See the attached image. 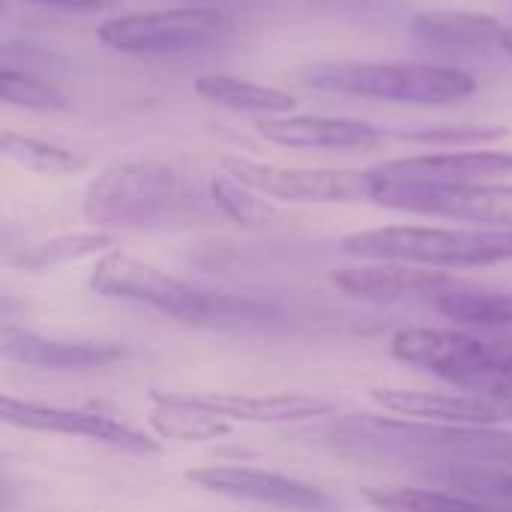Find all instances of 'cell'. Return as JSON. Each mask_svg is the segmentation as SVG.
Returning a JSON list of instances; mask_svg holds the SVG:
<instances>
[{"mask_svg": "<svg viewBox=\"0 0 512 512\" xmlns=\"http://www.w3.org/2000/svg\"><path fill=\"white\" fill-rule=\"evenodd\" d=\"M330 447L351 459L399 465H489L512 462V432L489 426H444L411 417H345L327 429Z\"/></svg>", "mask_w": 512, "mask_h": 512, "instance_id": "obj_1", "label": "cell"}, {"mask_svg": "<svg viewBox=\"0 0 512 512\" xmlns=\"http://www.w3.org/2000/svg\"><path fill=\"white\" fill-rule=\"evenodd\" d=\"M195 192L186 177L159 162H117L99 171L81 201V213L99 231L168 228L186 222Z\"/></svg>", "mask_w": 512, "mask_h": 512, "instance_id": "obj_2", "label": "cell"}, {"mask_svg": "<svg viewBox=\"0 0 512 512\" xmlns=\"http://www.w3.org/2000/svg\"><path fill=\"white\" fill-rule=\"evenodd\" d=\"M342 252L357 261H393L426 270L495 267L512 261V231L384 225L348 234Z\"/></svg>", "mask_w": 512, "mask_h": 512, "instance_id": "obj_3", "label": "cell"}, {"mask_svg": "<svg viewBox=\"0 0 512 512\" xmlns=\"http://www.w3.org/2000/svg\"><path fill=\"white\" fill-rule=\"evenodd\" d=\"M303 81L327 93L396 105H456L477 93V78L447 63H318L303 75Z\"/></svg>", "mask_w": 512, "mask_h": 512, "instance_id": "obj_4", "label": "cell"}, {"mask_svg": "<svg viewBox=\"0 0 512 512\" xmlns=\"http://www.w3.org/2000/svg\"><path fill=\"white\" fill-rule=\"evenodd\" d=\"M90 288L111 300L138 303L147 309H156L162 315H171L186 324H204L213 318L231 315L237 306L228 297L204 294L183 279L159 270L150 261H141L126 252H105L96 258L90 270Z\"/></svg>", "mask_w": 512, "mask_h": 512, "instance_id": "obj_5", "label": "cell"}, {"mask_svg": "<svg viewBox=\"0 0 512 512\" xmlns=\"http://www.w3.org/2000/svg\"><path fill=\"white\" fill-rule=\"evenodd\" d=\"M96 36L102 45L123 54H180L228 39L231 18L210 6L153 9L111 18L96 30Z\"/></svg>", "mask_w": 512, "mask_h": 512, "instance_id": "obj_6", "label": "cell"}, {"mask_svg": "<svg viewBox=\"0 0 512 512\" xmlns=\"http://www.w3.org/2000/svg\"><path fill=\"white\" fill-rule=\"evenodd\" d=\"M222 171L258 189L270 201L288 204H357L375 201L378 177L375 171L351 168H282L255 162L246 156H222Z\"/></svg>", "mask_w": 512, "mask_h": 512, "instance_id": "obj_7", "label": "cell"}, {"mask_svg": "<svg viewBox=\"0 0 512 512\" xmlns=\"http://www.w3.org/2000/svg\"><path fill=\"white\" fill-rule=\"evenodd\" d=\"M375 204L420 216L474 222L477 228L512 231V183L474 186H387L378 183Z\"/></svg>", "mask_w": 512, "mask_h": 512, "instance_id": "obj_8", "label": "cell"}, {"mask_svg": "<svg viewBox=\"0 0 512 512\" xmlns=\"http://www.w3.org/2000/svg\"><path fill=\"white\" fill-rule=\"evenodd\" d=\"M0 420L15 429L42 432V435H63V438H84L93 444H105L135 456H156L162 453L159 438H150L108 414L84 411V408H63V405H42V402H21L12 396L0 399Z\"/></svg>", "mask_w": 512, "mask_h": 512, "instance_id": "obj_9", "label": "cell"}, {"mask_svg": "<svg viewBox=\"0 0 512 512\" xmlns=\"http://www.w3.org/2000/svg\"><path fill=\"white\" fill-rule=\"evenodd\" d=\"M183 480L210 495L279 507V510L327 512L336 507V501L321 486H312L306 480H297L279 471H261V468H246V465H204V468L186 471Z\"/></svg>", "mask_w": 512, "mask_h": 512, "instance_id": "obj_10", "label": "cell"}, {"mask_svg": "<svg viewBox=\"0 0 512 512\" xmlns=\"http://www.w3.org/2000/svg\"><path fill=\"white\" fill-rule=\"evenodd\" d=\"M387 186H474L512 177V150H438L408 159H393L372 168Z\"/></svg>", "mask_w": 512, "mask_h": 512, "instance_id": "obj_11", "label": "cell"}, {"mask_svg": "<svg viewBox=\"0 0 512 512\" xmlns=\"http://www.w3.org/2000/svg\"><path fill=\"white\" fill-rule=\"evenodd\" d=\"M369 402L387 414L444 423V426H489L501 429L512 423V402L462 390V393H438V390H411V387H372Z\"/></svg>", "mask_w": 512, "mask_h": 512, "instance_id": "obj_12", "label": "cell"}, {"mask_svg": "<svg viewBox=\"0 0 512 512\" xmlns=\"http://www.w3.org/2000/svg\"><path fill=\"white\" fill-rule=\"evenodd\" d=\"M390 354L405 366L426 369L462 387L468 378H474L492 363V339L444 327H405L393 333Z\"/></svg>", "mask_w": 512, "mask_h": 512, "instance_id": "obj_13", "label": "cell"}, {"mask_svg": "<svg viewBox=\"0 0 512 512\" xmlns=\"http://www.w3.org/2000/svg\"><path fill=\"white\" fill-rule=\"evenodd\" d=\"M330 282L342 294L369 303H396L408 297L438 300L444 291L456 288V282L441 270L393 264V261H363L354 267H339L330 273Z\"/></svg>", "mask_w": 512, "mask_h": 512, "instance_id": "obj_14", "label": "cell"}, {"mask_svg": "<svg viewBox=\"0 0 512 512\" xmlns=\"http://www.w3.org/2000/svg\"><path fill=\"white\" fill-rule=\"evenodd\" d=\"M126 357V348L114 342H66L45 339L33 330L3 324L0 327V360L27 366V369H51V372H81L102 369Z\"/></svg>", "mask_w": 512, "mask_h": 512, "instance_id": "obj_15", "label": "cell"}, {"mask_svg": "<svg viewBox=\"0 0 512 512\" xmlns=\"http://www.w3.org/2000/svg\"><path fill=\"white\" fill-rule=\"evenodd\" d=\"M255 129L264 141L294 150H360L372 147L381 138V132L366 120L294 111L279 117H261Z\"/></svg>", "mask_w": 512, "mask_h": 512, "instance_id": "obj_16", "label": "cell"}, {"mask_svg": "<svg viewBox=\"0 0 512 512\" xmlns=\"http://www.w3.org/2000/svg\"><path fill=\"white\" fill-rule=\"evenodd\" d=\"M504 24L483 12L465 9H432L411 18V39L432 54L444 57H474L489 48H501Z\"/></svg>", "mask_w": 512, "mask_h": 512, "instance_id": "obj_17", "label": "cell"}, {"mask_svg": "<svg viewBox=\"0 0 512 512\" xmlns=\"http://www.w3.org/2000/svg\"><path fill=\"white\" fill-rule=\"evenodd\" d=\"M198 405L234 423L282 426L336 414V402L312 393H192Z\"/></svg>", "mask_w": 512, "mask_h": 512, "instance_id": "obj_18", "label": "cell"}, {"mask_svg": "<svg viewBox=\"0 0 512 512\" xmlns=\"http://www.w3.org/2000/svg\"><path fill=\"white\" fill-rule=\"evenodd\" d=\"M147 423L159 441H180V444H195V441H216L231 432V423L207 411L204 405L195 402V396L183 393H150V414Z\"/></svg>", "mask_w": 512, "mask_h": 512, "instance_id": "obj_19", "label": "cell"}, {"mask_svg": "<svg viewBox=\"0 0 512 512\" xmlns=\"http://www.w3.org/2000/svg\"><path fill=\"white\" fill-rule=\"evenodd\" d=\"M195 93L204 102H213L228 111L240 114H258V117H279L291 114L297 108V99L279 87L258 84L249 78H237L228 72H204L195 78Z\"/></svg>", "mask_w": 512, "mask_h": 512, "instance_id": "obj_20", "label": "cell"}, {"mask_svg": "<svg viewBox=\"0 0 512 512\" xmlns=\"http://www.w3.org/2000/svg\"><path fill=\"white\" fill-rule=\"evenodd\" d=\"M441 318L456 327H480L501 330L512 327V291H474V288H450L435 300Z\"/></svg>", "mask_w": 512, "mask_h": 512, "instance_id": "obj_21", "label": "cell"}, {"mask_svg": "<svg viewBox=\"0 0 512 512\" xmlns=\"http://www.w3.org/2000/svg\"><path fill=\"white\" fill-rule=\"evenodd\" d=\"M111 234L105 231H84V234H60V237H48L45 243L27 246L18 255H9L6 264H15L21 270H33V273H45V270H57L66 264H75L81 258H99L105 252H111Z\"/></svg>", "mask_w": 512, "mask_h": 512, "instance_id": "obj_22", "label": "cell"}, {"mask_svg": "<svg viewBox=\"0 0 512 512\" xmlns=\"http://www.w3.org/2000/svg\"><path fill=\"white\" fill-rule=\"evenodd\" d=\"M0 153L9 162H15L18 168L39 174V177H75L87 165L78 153H72L60 144L42 141V138L24 135V132H12V129L0 132Z\"/></svg>", "mask_w": 512, "mask_h": 512, "instance_id": "obj_23", "label": "cell"}, {"mask_svg": "<svg viewBox=\"0 0 512 512\" xmlns=\"http://www.w3.org/2000/svg\"><path fill=\"white\" fill-rule=\"evenodd\" d=\"M210 198L240 228H264L279 216L276 204L267 195L231 177L228 171H219L210 177Z\"/></svg>", "mask_w": 512, "mask_h": 512, "instance_id": "obj_24", "label": "cell"}, {"mask_svg": "<svg viewBox=\"0 0 512 512\" xmlns=\"http://www.w3.org/2000/svg\"><path fill=\"white\" fill-rule=\"evenodd\" d=\"M363 498L378 512H474L483 504L456 492L408 489V486H363Z\"/></svg>", "mask_w": 512, "mask_h": 512, "instance_id": "obj_25", "label": "cell"}, {"mask_svg": "<svg viewBox=\"0 0 512 512\" xmlns=\"http://www.w3.org/2000/svg\"><path fill=\"white\" fill-rule=\"evenodd\" d=\"M0 99L6 105L24 108V111H39V114H57V111L69 108L66 96L54 84H48L45 78H39L33 72L15 69V66L0 69Z\"/></svg>", "mask_w": 512, "mask_h": 512, "instance_id": "obj_26", "label": "cell"}, {"mask_svg": "<svg viewBox=\"0 0 512 512\" xmlns=\"http://www.w3.org/2000/svg\"><path fill=\"white\" fill-rule=\"evenodd\" d=\"M438 480L462 495H480L512 504V462H489V465H459L438 471Z\"/></svg>", "mask_w": 512, "mask_h": 512, "instance_id": "obj_27", "label": "cell"}, {"mask_svg": "<svg viewBox=\"0 0 512 512\" xmlns=\"http://www.w3.org/2000/svg\"><path fill=\"white\" fill-rule=\"evenodd\" d=\"M405 141L414 144H429V147H444V150H471L486 141H501L507 138L504 126H438V129H417L405 132Z\"/></svg>", "mask_w": 512, "mask_h": 512, "instance_id": "obj_28", "label": "cell"}, {"mask_svg": "<svg viewBox=\"0 0 512 512\" xmlns=\"http://www.w3.org/2000/svg\"><path fill=\"white\" fill-rule=\"evenodd\" d=\"M321 9L333 15H348V18H390L402 12L399 0H312Z\"/></svg>", "mask_w": 512, "mask_h": 512, "instance_id": "obj_29", "label": "cell"}, {"mask_svg": "<svg viewBox=\"0 0 512 512\" xmlns=\"http://www.w3.org/2000/svg\"><path fill=\"white\" fill-rule=\"evenodd\" d=\"M42 6H54V9H69V12H102L117 6L120 0H33Z\"/></svg>", "mask_w": 512, "mask_h": 512, "instance_id": "obj_30", "label": "cell"}, {"mask_svg": "<svg viewBox=\"0 0 512 512\" xmlns=\"http://www.w3.org/2000/svg\"><path fill=\"white\" fill-rule=\"evenodd\" d=\"M252 3H264V0H195L192 6H210L225 12V6H252Z\"/></svg>", "mask_w": 512, "mask_h": 512, "instance_id": "obj_31", "label": "cell"}, {"mask_svg": "<svg viewBox=\"0 0 512 512\" xmlns=\"http://www.w3.org/2000/svg\"><path fill=\"white\" fill-rule=\"evenodd\" d=\"M501 51H507V54L512 57V27H507V30H504V42H501Z\"/></svg>", "mask_w": 512, "mask_h": 512, "instance_id": "obj_32", "label": "cell"}, {"mask_svg": "<svg viewBox=\"0 0 512 512\" xmlns=\"http://www.w3.org/2000/svg\"><path fill=\"white\" fill-rule=\"evenodd\" d=\"M474 512H495V510H489V507H480V510H474Z\"/></svg>", "mask_w": 512, "mask_h": 512, "instance_id": "obj_33", "label": "cell"}]
</instances>
